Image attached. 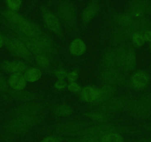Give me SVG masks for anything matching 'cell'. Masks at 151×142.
<instances>
[{"mask_svg": "<svg viewBox=\"0 0 151 142\" xmlns=\"http://www.w3.org/2000/svg\"><path fill=\"white\" fill-rule=\"evenodd\" d=\"M68 88L70 91L73 93H78L82 90L81 87L77 83H76V82H72V83L70 84L68 86Z\"/></svg>", "mask_w": 151, "mask_h": 142, "instance_id": "cell-35", "label": "cell"}, {"mask_svg": "<svg viewBox=\"0 0 151 142\" xmlns=\"http://www.w3.org/2000/svg\"><path fill=\"white\" fill-rule=\"evenodd\" d=\"M86 127L87 123L83 121H67L57 124L55 127V131L58 134L64 136H77Z\"/></svg>", "mask_w": 151, "mask_h": 142, "instance_id": "cell-6", "label": "cell"}, {"mask_svg": "<svg viewBox=\"0 0 151 142\" xmlns=\"http://www.w3.org/2000/svg\"><path fill=\"white\" fill-rule=\"evenodd\" d=\"M43 20L45 24L46 27L48 30L53 32L57 36H62V28L59 19L55 16L51 11L47 10V8H43L42 10Z\"/></svg>", "mask_w": 151, "mask_h": 142, "instance_id": "cell-10", "label": "cell"}, {"mask_svg": "<svg viewBox=\"0 0 151 142\" xmlns=\"http://www.w3.org/2000/svg\"><path fill=\"white\" fill-rule=\"evenodd\" d=\"M4 40L7 48L13 55L23 58L29 62L31 61V53L22 40L8 37L4 39Z\"/></svg>", "mask_w": 151, "mask_h": 142, "instance_id": "cell-5", "label": "cell"}, {"mask_svg": "<svg viewBox=\"0 0 151 142\" xmlns=\"http://www.w3.org/2000/svg\"><path fill=\"white\" fill-rule=\"evenodd\" d=\"M40 122V118L37 115H19L6 124L5 130L12 135L24 134Z\"/></svg>", "mask_w": 151, "mask_h": 142, "instance_id": "cell-3", "label": "cell"}, {"mask_svg": "<svg viewBox=\"0 0 151 142\" xmlns=\"http://www.w3.org/2000/svg\"><path fill=\"white\" fill-rule=\"evenodd\" d=\"M116 22L119 24L120 27H126L133 22V17L130 14H124L117 15L115 18Z\"/></svg>", "mask_w": 151, "mask_h": 142, "instance_id": "cell-26", "label": "cell"}, {"mask_svg": "<svg viewBox=\"0 0 151 142\" xmlns=\"http://www.w3.org/2000/svg\"><path fill=\"white\" fill-rule=\"evenodd\" d=\"M126 108L128 110L129 113L134 118L143 119L151 116V110L147 108L139 98H129Z\"/></svg>", "mask_w": 151, "mask_h": 142, "instance_id": "cell-7", "label": "cell"}, {"mask_svg": "<svg viewBox=\"0 0 151 142\" xmlns=\"http://www.w3.org/2000/svg\"><path fill=\"white\" fill-rule=\"evenodd\" d=\"M85 116L88 117L91 119L94 120L96 121L101 123H105L108 121L110 118V114L107 113L103 112V111L99 110H97L96 111H92V112H88L85 114Z\"/></svg>", "mask_w": 151, "mask_h": 142, "instance_id": "cell-23", "label": "cell"}, {"mask_svg": "<svg viewBox=\"0 0 151 142\" xmlns=\"http://www.w3.org/2000/svg\"><path fill=\"white\" fill-rule=\"evenodd\" d=\"M99 89H97L95 87L88 86L82 90L81 98L86 102L96 104L99 98Z\"/></svg>", "mask_w": 151, "mask_h": 142, "instance_id": "cell-14", "label": "cell"}, {"mask_svg": "<svg viewBox=\"0 0 151 142\" xmlns=\"http://www.w3.org/2000/svg\"><path fill=\"white\" fill-rule=\"evenodd\" d=\"M78 76H79V75H78L77 71L73 70L72 72H70V73H68L67 78H68V80L72 83V82H75V81L77 79Z\"/></svg>", "mask_w": 151, "mask_h": 142, "instance_id": "cell-36", "label": "cell"}, {"mask_svg": "<svg viewBox=\"0 0 151 142\" xmlns=\"http://www.w3.org/2000/svg\"><path fill=\"white\" fill-rule=\"evenodd\" d=\"M129 14L133 17L143 18L147 14H151V1L135 0L129 2Z\"/></svg>", "mask_w": 151, "mask_h": 142, "instance_id": "cell-9", "label": "cell"}, {"mask_svg": "<svg viewBox=\"0 0 151 142\" xmlns=\"http://www.w3.org/2000/svg\"><path fill=\"white\" fill-rule=\"evenodd\" d=\"M53 113L55 115L59 116H66L73 113V109L71 107L67 104H60L56 106L53 110Z\"/></svg>", "mask_w": 151, "mask_h": 142, "instance_id": "cell-27", "label": "cell"}, {"mask_svg": "<svg viewBox=\"0 0 151 142\" xmlns=\"http://www.w3.org/2000/svg\"><path fill=\"white\" fill-rule=\"evenodd\" d=\"M99 8V5L96 1L90 2L82 13V21L84 22V23L89 22L97 14Z\"/></svg>", "mask_w": 151, "mask_h": 142, "instance_id": "cell-17", "label": "cell"}, {"mask_svg": "<svg viewBox=\"0 0 151 142\" xmlns=\"http://www.w3.org/2000/svg\"><path fill=\"white\" fill-rule=\"evenodd\" d=\"M102 66L106 70H115L117 67L116 50L109 49L104 53L102 57Z\"/></svg>", "mask_w": 151, "mask_h": 142, "instance_id": "cell-16", "label": "cell"}, {"mask_svg": "<svg viewBox=\"0 0 151 142\" xmlns=\"http://www.w3.org/2000/svg\"><path fill=\"white\" fill-rule=\"evenodd\" d=\"M136 141L137 142H151V137L142 138L137 139Z\"/></svg>", "mask_w": 151, "mask_h": 142, "instance_id": "cell-41", "label": "cell"}, {"mask_svg": "<svg viewBox=\"0 0 151 142\" xmlns=\"http://www.w3.org/2000/svg\"><path fill=\"white\" fill-rule=\"evenodd\" d=\"M4 43H5V40H4V38L3 37L0 35V48L3 46Z\"/></svg>", "mask_w": 151, "mask_h": 142, "instance_id": "cell-42", "label": "cell"}, {"mask_svg": "<svg viewBox=\"0 0 151 142\" xmlns=\"http://www.w3.org/2000/svg\"><path fill=\"white\" fill-rule=\"evenodd\" d=\"M26 82L24 76L21 73H14L8 79V85L14 90H22L25 87Z\"/></svg>", "mask_w": 151, "mask_h": 142, "instance_id": "cell-19", "label": "cell"}, {"mask_svg": "<svg viewBox=\"0 0 151 142\" xmlns=\"http://www.w3.org/2000/svg\"><path fill=\"white\" fill-rule=\"evenodd\" d=\"M136 66V55L135 49L132 46H129L126 55L124 69L126 71H130L134 69Z\"/></svg>", "mask_w": 151, "mask_h": 142, "instance_id": "cell-20", "label": "cell"}, {"mask_svg": "<svg viewBox=\"0 0 151 142\" xmlns=\"http://www.w3.org/2000/svg\"><path fill=\"white\" fill-rule=\"evenodd\" d=\"M36 61L38 65L43 68L48 67L50 64V61L49 58L47 56H44V55H37L36 58Z\"/></svg>", "mask_w": 151, "mask_h": 142, "instance_id": "cell-30", "label": "cell"}, {"mask_svg": "<svg viewBox=\"0 0 151 142\" xmlns=\"http://www.w3.org/2000/svg\"><path fill=\"white\" fill-rule=\"evenodd\" d=\"M128 45L127 44H122L116 50V61H117V67H124V62H125L126 55H127Z\"/></svg>", "mask_w": 151, "mask_h": 142, "instance_id": "cell-25", "label": "cell"}, {"mask_svg": "<svg viewBox=\"0 0 151 142\" xmlns=\"http://www.w3.org/2000/svg\"><path fill=\"white\" fill-rule=\"evenodd\" d=\"M85 50H86V45L81 39H75L70 43V51L73 56H81L85 53Z\"/></svg>", "mask_w": 151, "mask_h": 142, "instance_id": "cell-21", "label": "cell"}, {"mask_svg": "<svg viewBox=\"0 0 151 142\" xmlns=\"http://www.w3.org/2000/svg\"><path fill=\"white\" fill-rule=\"evenodd\" d=\"M117 90L113 85H105L99 89V98L96 104H101L107 100L113 98V95L116 93Z\"/></svg>", "mask_w": 151, "mask_h": 142, "instance_id": "cell-18", "label": "cell"}, {"mask_svg": "<svg viewBox=\"0 0 151 142\" xmlns=\"http://www.w3.org/2000/svg\"><path fill=\"white\" fill-rule=\"evenodd\" d=\"M67 86V83L64 80H58L55 83L54 87L57 90H63Z\"/></svg>", "mask_w": 151, "mask_h": 142, "instance_id": "cell-38", "label": "cell"}, {"mask_svg": "<svg viewBox=\"0 0 151 142\" xmlns=\"http://www.w3.org/2000/svg\"><path fill=\"white\" fill-rule=\"evenodd\" d=\"M1 69L8 73H21L26 70L27 66L21 61H14L12 62H4L1 65Z\"/></svg>", "mask_w": 151, "mask_h": 142, "instance_id": "cell-15", "label": "cell"}, {"mask_svg": "<svg viewBox=\"0 0 151 142\" xmlns=\"http://www.w3.org/2000/svg\"><path fill=\"white\" fill-rule=\"evenodd\" d=\"M68 72L64 69H58L54 70V75L59 80H64L68 76Z\"/></svg>", "mask_w": 151, "mask_h": 142, "instance_id": "cell-33", "label": "cell"}, {"mask_svg": "<svg viewBox=\"0 0 151 142\" xmlns=\"http://www.w3.org/2000/svg\"><path fill=\"white\" fill-rule=\"evenodd\" d=\"M42 110V105L35 102H27L19 106L15 112L18 115H35Z\"/></svg>", "mask_w": 151, "mask_h": 142, "instance_id": "cell-13", "label": "cell"}, {"mask_svg": "<svg viewBox=\"0 0 151 142\" xmlns=\"http://www.w3.org/2000/svg\"><path fill=\"white\" fill-rule=\"evenodd\" d=\"M41 142H61L60 139L55 136H47Z\"/></svg>", "mask_w": 151, "mask_h": 142, "instance_id": "cell-39", "label": "cell"}, {"mask_svg": "<svg viewBox=\"0 0 151 142\" xmlns=\"http://www.w3.org/2000/svg\"><path fill=\"white\" fill-rule=\"evenodd\" d=\"M132 42L135 47H141L146 42L143 37L142 33H136L132 37Z\"/></svg>", "mask_w": 151, "mask_h": 142, "instance_id": "cell-29", "label": "cell"}, {"mask_svg": "<svg viewBox=\"0 0 151 142\" xmlns=\"http://www.w3.org/2000/svg\"><path fill=\"white\" fill-rule=\"evenodd\" d=\"M70 142H80V141H79L78 140V141H70Z\"/></svg>", "mask_w": 151, "mask_h": 142, "instance_id": "cell-43", "label": "cell"}, {"mask_svg": "<svg viewBox=\"0 0 151 142\" xmlns=\"http://www.w3.org/2000/svg\"><path fill=\"white\" fill-rule=\"evenodd\" d=\"M130 97H113L100 104L99 108L97 110L107 113L118 112L127 108V104Z\"/></svg>", "mask_w": 151, "mask_h": 142, "instance_id": "cell-8", "label": "cell"}, {"mask_svg": "<svg viewBox=\"0 0 151 142\" xmlns=\"http://www.w3.org/2000/svg\"><path fill=\"white\" fill-rule=\"evenodd\" d=\"M150 75L145 70H138L133 73L130 79L132 87L136 90H144L150 84Z\"/></svg>", "mask_w": 151, "mask_h": 142, "instance_id": "cell-12", "label": "cell"}, {"mask_svg": "<svg viewBox=\"0 0 151 142\" xmlns=\"http://www.w3.org/2000/svg\"><path fill=\"white\" fill-rule=\"evenodd\" d=\"M10 95L14 99L22 101H30L36 98V95L31 92L24 90H12L10 92Z\"/></svg>", "mask_w": 151, "mask_h": 142, "instance_id": "cell-22", "label": "cell"}, {"mask_svg": "<svg viewBox=\"0 0 151 142\" xmlns=\"http://www.w3.org/2000/svg\"><path fill=\"white\" fill-rule=\"evenodd\" d=\"M124 133L129 134H138L139 131L130 127H120L114 124L101 123L97 125L90 126L84 129L78 135V137H97L101 138L107 133Z\"/></svg>", "mask_w": 151, "mask_h": 142, "instance_id": "cell-2", "label": "cell"}, {"mask_svg": "<svg viewBox=\"0 0 151 142\" xmlns=\"http://www.w3.org/2000/svg\"><path fill=\"white\" fill-rule=\"evenodd\" d=\"M8 83H7L5 79L3 78V76L0 73V91L5 92V91L8 90Z\"/></svg>", "mask_w": 151, "mask_h": 142, "instance_id": "cell-37", "label": "cell"}, {"mask_svg": "<svg viewBox=\"0 0 151 142\" xmlns=\"http://www.w3.org/2000/svg\"><path fill=\"white\" fill-rule=\"evenodd\" d=\"M151 30V19L140 18L133 20V22L126 27H120L112 34L111 41L113 44H119L132 38L136 33H142Z\"/></svg>", "mask_w": 151, "mask_h": 142, "instance_id": "cell-1", "label": "cell"}, {"mask_svg": "<svg viewBox=\"0 0 151 142\" xmlns=\"http://www.w3.org/2000/svg\"><path fill=\"white\" fill-rule=\"evenodd\" d=\"M101 142H124L122 136L118 133H107L101 138Z\"/></svg>", "mask_w": 151, "mask_h": 142, "instance_id": "cell-28", "label": "cell"}, {"mask_svg": "<svg viewBox=\"0 0 151 142\" xmlns=\"http://www.w3.org/2000/svg\"><path fill=\"white\" fill-rule=\"evenodd\" d=\"M142 34H143V37L145 38V42H151V30L142 32Z\"/></svg>", "mask_w": 151, "mask_h": 142, "instance_id": "cell-40", "label": "cell"}, {"mask_svg": "<svg viewBox=\"0 0 151 142\" xmlns=\"http://www.w3.org/2000/svg\"><path fill=\"white\" fill-rule=\"evenodd\" d=\"M22 4V2L21 0H8L6 1V5L10 11H15V12H17V11L19 9Z\"/></svg>", "mask_w": 151, "mask_h": 142, "instance_id": "cell-31", "label": "cell"}, {"mask_svg": "<svg viewBox=\"0 0 151 142\" xmlns=\"http://www.w3.org/2000/svg\"><path fill=\"white\" fill-rule=\"evenodd\" d=\"M79 141L80 142H101V138L97 137H81Z\"/></svg>", "mask_w": 151, "mask_h": 142, "instance_id": "cell-34", "label": "cell"}, {"mask_svg": "<svg viewBox=\"0 0 151 142\" xmlns=\"http://www.w3.org/2000/svg\"><path fill=\"white\" fill-rule=\"evenodd\" d=\"M42 76V72L40 69L36 67L30 68L24 73V77L28 82H35L40 79Z\"/></svg>", "mask_w": 151, "mask_h": 142, "instance_id": "cell-24", "label": "cell"}, {"mask_svg": "<svg viewBox=\"0 0 151 142\" xmlns=\"http://www.w3.org/2000/svg\"><path fill=\"white\" fill-rule=\"evenodd\" d=\"M100 79L106 85H121L124 82V77L116 70H106L100 74Z\"/></svg>", "mask_w": 151, "mask_h": 142, "instance_id": "cell-11", "label": "cell"}, {"mask_svg": "<svg viewBox=\"0 0 151 142\" xmlns=\"http://www.w3.org/2000/svg\"><path fill=\"white\" fill-rule=\"evenodd\" d=\"M139 99L147 108L151 110V93L142 95L139 97Z\"/></svg>", "mask_w": 151, "mask_h": 142, "instance_id": "cell-32", "label": "cell"}, {"mask_svg": "<svg viewBox=\"0 0 151 142\" xmlns=\"http://www.w3.org/2000/svg\"><path fill=\"white\" fill-rule=\"evenodd\" d=\"M57 10L61 19L69 27H73L76 24V11L73 4L70 1H61Z\"/></svg>", "mask_w": 151, "mask_h": 142, "instance_id": "cell-4", "label": "cell"}, {"mask_svg": "<svg viewBox=\"0 0 151 142\" xmlns=\"http://www.w3.org/2000/svg\"><path fill=\"white\" fill-rule=\"evenodd\" d=\"M150 49L151 50V42H150Z\"/></svg>", "mask_w": 151, "mask_h": 142, "instance_id": "cell-44", "label": "cell"}]
</instances>
